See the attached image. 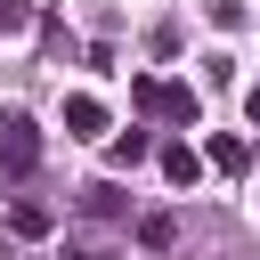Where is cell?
Listing matches in <instances>:
<instances>
[{"label": "cell", "instance_id": "obj_1", "mask_svg": "<svg viewBox=\"0 0 260 260\" xmlns=\"http://www.w3.org/2000/svg\"><path fill=\"white\" fill-rule=\"evenodd\" d=\"M130 106L138 114H162V122H195V89L187 81H162V73H138L130 81Z\"/></svg>", "mask_w": 260, "mask_h": 260}, {"label": "cell", "instance_id": "obj_2", "mask_svg": "<svg viewBox=\"0 0 260 260\" xmlns=\"http://www.w3.org/2000/svg\"><path fill=\"white\" fill-rule=\"evenodd\" d=\"M32 162H41V130H32L24 114H8V122H0V171H8V179H24Z\"/></svg>", "mask_w": 260, "mask_h": 260}, {"label": "cell", "instance_id": "obj_3", "mask_svg": "<svg viewBox=\"0 0 260 260\" xmlns=\"http://www.w3.org/2000/svg\"><path fill=\"white\" fill-rule=\"evenodd\" d=\"M65 130H73V138H98V130H106V98H98V89H73V98H65Z\"/></svg>", "mask_w": 260, "mask_h": 260}, {"label": "cell", "instance_id": "obj_4", "mask_svg": "<svg viewBox=\"0 0 260 260\" xmlns=\"http://www.w3.org/2000/svg\"><path fill=\"white\" fill-rule=\"evenodd\" d=\"M195 171H203V154H195L187 138H171V146H162V179H171V187H195Z\"/></svg>", "mask_w": 260, "mask_h": 260}, {"label": "cell", "instance_id": "obj_5", "mask_svg": "<svg viewBox=\"0 0 260 260\" xmlns=\"http://www.w3.org/2000/svg\"><path fill=\"white\" fill-rule=\"evenodd\" d=\"M106 154H114V162H122V171H130V162H146V154H154V138H146V130H122V138H114V146H106Z\"/></svg>", "mask_w": 260, "mask_h": 260}, {"label": "cell", "instance_id": "obj_6", "mask_svg": "<svg viewBox=\"0 0 260 260\" xmlns=\"http://www.w3.org/2000/svg\"><path fill=\"white\" fill-rule=\"evenodd\" d=\"M138 244H146V252H162V244H179V219H171V211H154V219H138Z\"/></svg>", "mask_w": 260, "mask_h": 260}, {"label": "cell", "instance_id": "obj_7", "mask_svg": "<svg viewBox=\"0 0 260 260\" xmlns=\"http://www.w3.org/2000/svg\"><path fill=\"white\" fill-rule=\"evenodd\" d=\"M8 228H16V236H49V228H57V219H49V211H41V203H16V211H8Z\"/></svg>", "mask_w": 260, "mask_h": 260}, {"label": "cell", "instance_id": "obj_8", "mask_svg": "<svg viewBox=\"0 0 260 260\" xmlns=\"http://www.w3.org/2000/svg\"><path fill=\"white\" fill-rule=\"evenodd\" d=\"M203 162H211V171H244V138H211Z\"/></svg>", "mask_w": 260, "mask_h": 260}, {"label": "cell", "instance_id": "obj_9", "mask_svg": "<svg viewBox=\"0 0 260 260\" xmlns=\"http://www.w3.org/2000/svg\"><path fill=\"white\" fill-rule=\"evenodd\" d=\"M203 16H211L219 32H236V24H244V0H203Z\"/></svg>", "mask_w": 260, "mask_h": 260}, {"label": "cell", "instance_id": "obj_10", "mask_svg": "<svg viewBox=\"0 0 260 260\" xmlns=\"http://www.w3.org/2000/svg\"><path fill=\"white\" fill-rule=\"evenodd\" d=\"M24 24H32V0H0V41L24 32Z\"/></svg>", "mask_w": 260, "mask_h": 260}, {"label": "cell", "instance_id": "obj_11", "mask_svg": "<svg viewBox=\"0 0 260 260\" xmlns=\"http://www.w3.org/2000/svg\"><path fill=\"white\" fill-rule=\"evenodd\" d=\"M81 211H98V219H114V211H122V195H114V187H89V195H81Z\"/></svg>", "mask_w": 260, "mask_h": 260}, {"label": "cell", "instance_id": "obj_12", "mask_svg": "<svg viewBox=\"0 0 260 260\" xmlns=\"http://www.w3.org/2000/svg\"><path fill=\"white\" fill-rule=\"evenodd\" d=\"M244 114H252V130H260V81H252V89H244Z\"/></svg>", "mask_w": 260, "mask_h": 260}]
</instances>
